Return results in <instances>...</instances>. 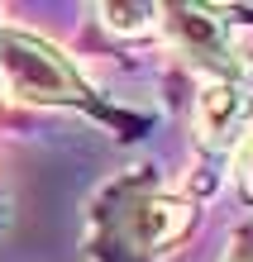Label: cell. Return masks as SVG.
I'll return each mask as SVG.
<instances>
[{
    "mask_svg": "<svg viewBox=\"0 0 253 262\" xmlns=\"http://www.w3.org/2000/svg\"><path fill=\"white\" fill-rule=\"evenodd\" d=\"M248 19L229 5L201 0H163L158 5V43L172 53V67L186 81V124H191L196 172L186 186L215 200L239 143L253 134V38Z\"/></svg>",
    "mask_w": 253,
    "mask_h": 262,
    "instance_id": "cell-1",
    "label": "cell"
},
{
    "mask_svg": "<svg viewBox=\"0 0 253 262\" xmlns=\"http://www.w3.org/2000/svg\"><path fill=\"white\" fill-rule=\"evenodd\" d=\"M205 200L186 181H167L139 162L105 177L86 200V262H172L205 224Z\"/></svg>",
    "mask_w": 253,
    "mask_h": 262,
    "instance_id": "cell-2",
    "label": "cell"
},
{
    "mask_svg": "<svg viewBox=\"0 0 253 262\" xmlns=\"http://www.w3.org/2000/svg\"><path fill=\"white\" fill-rule=\"evenodd\" d=\"M0 100L24 110H72L105 129L115 143H139L158 129L153 110H134L105 96L62 43L14 19H0Z\"/></svg>",
    "mask_w": 253,
    "mask_h": 262,
    "instance_id": "cell-3",
    "label": "cell"
},
{
    "mask_svg": "<svg viewBox=\"0 0 253 262\" xmlns=\"http://www.w3.org/2000/svg\"><path fill=\"white\" fill-rule=\"evenodd\" d=\"M91 14L120 43H148V38L158 43V5H115V0H101Z\"/></svg>",
    "mask_w": 253,
    "mask_h": 262,
    "instance_id": "cell-4",
    "label": "cell"
},
{
    "mask_svg": "<svg viewBox=\"0 0 253 262\" xmlns=\"http://www.w3.org/2000/svg\"><path fill=\"white\" fill-rule=\"evenodd\" d=\"M229 181H234V195H239L244 205H253V134L239 143V152H234V162H229Z\"/></svg>",
    "mask_w": 253,
    "mask_h": 262,
    "instance_id": "cell-5",
    "label": "cell"
},
{
    "mask_svg": "<svg viewBox=\"0 0 253 262\" xmlns=\"http://www.w3.org/2000/svg\"><path fill=\"white\" fill-rule=\"evenodd\" d=\"M220 262H253V220L234 224V234H229V248L220 253Z\"/></svg>",
    "mask_w": 253,
    "mask_h": 262,
    "instance_id": "cell-6",
    "label": "cell"
},
{
    "mask_svg": "<svg viewBox=\"0 0 253 262\" xmlns=\"http://www.w3.org/2000/svg\"><path fill=\"white\" fill-rule=\"evenodd\" d=\"M0 110H5V100H0ZM5 224H10V191L0 186V234H5Z\"/></svg>",
    "mask_w": 253,
    "mask_h": 262,
    "instance_id": "cell-7",
    "label": "cell"
}]
</instances>
